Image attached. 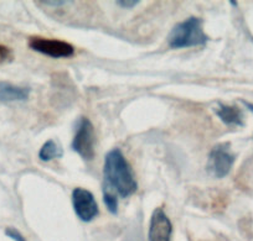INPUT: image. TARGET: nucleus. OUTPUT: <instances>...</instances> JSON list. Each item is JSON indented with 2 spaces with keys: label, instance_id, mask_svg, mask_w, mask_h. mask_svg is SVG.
<instances>
[{
  "label": "nucleus",
  "instance_id": "1",
  "mask_svg": "<svg viewBox=\"0 0 253 241\" xmlns=\"http://www.w3.org/2000/svg\"><path fill=\"white\" fill-rule=\"evenodd\" d=\"M103 173L106 187L116 191L122 198L137 192L138 182L134 172L119 148H113L106 155Z\"/></svg>",
  "mask_w": 253,
  "mask_h": 241
},
{
  "label": "nucleus",
  "instance_id": "2",
  "mask_svg": "<svg viewBox=\"0 0 253 241\" xmlns=\"http://www.w3.org/2000/svg\"><path fill=\"white\" fill-rule=\"evenodd\" d=\"M208 40V35L204 33L203 20L196 16H190L172 28L168 37V43L171 48H185L204 46Z\"/></svg>",
  "mask_w": 253,
  "mask_h": 241
},
{
  "label": "nucleus",
  "instance_id": "3",
  "mask_svg": "<svg viewBox=\"0 0 253 241\" xmlns=\"http://www.w3.org/2000/svg\"><path fill=\"white\" fill-rule=\"evenodd\" d=\"M94 145H96V136H94L93 124L88 118L81 116L79 119L76 134L72 140V150L79 153L84 161H91L94 157Z\"/></svg>",
  "mask_w": 253,
  "mask_h": 241
},
{
  "label": "nucleus",
  "instance_id": "4",
  "mask_svg": "<svg viewBox=\"0 0 253 241\" xmlns=\"http://www.w3.org/2000/svg\"><path fill=\"white\" fill-rule=\"evenodd\" d=\"M236 161L230 143H218L210 151L208 160V172L215 178H223L230 173Z\"/></svg>",
  "mask_w": 253,
  "mask_h": 241
},
{
  "label": "nucleus",
  "instance_id": "5",
  "mask_svg": "<svg viewBox=\"0 0 253 241\" xmlns=\"http://www.w3.org/2000/svg\"><path fill=\"white\" fill-rule=\"evenodd\" d=\"M29 46L31 50L52 58L71 57L75 53V47L66 41L45 38L40 36H31L29 38Z\"/></svg>",
  "mask_w": 253,
  "mask_h": 241
},
{
  "label": "nucleus",
  "instance_id": "6",
  "mask_svg": "<svg viewBox=\"0 0 253 241\" xmlns=\"http://www.w3.org/2000/svg\"><path fill=\"white\" fill-rule=\"evenodd\" d=\"M72 204L76 215L84 223L92 221L99 213L98 204L93 194L81 187L75 188L72 192Z\"/></svg>",
  "mask_w": 253,
  "mask_h": 241
},
{
  "label": "nucleus",
  "instance_id": "7",
  "mask_svg": "<svg viewBox=\"0 0 253 241\" xmlns=\"http://www.w3.org/2000/svg\"><path fill=\"white\" fill-rule=\"evenodd\" d=\"M171 233L172 224L167 213L162 208H157L150 219L148 239L149 241H171Z\"/></svg>",
  "mask_w": 253,
  "mask_h": 241
},
{
  "label": "nucleus",
  "instance_id": "8",
  "mask_svg": "<svg viewBox=\"0 0 253 241\" xmlns=\"http://www.w3.org/2000/svg\"><path fill=\"white\" fill-rule=\"evenodd\" d=\"M30 96L29 87H20L9 82H0V102H24Z\"/></svg>",
  "mask_w": 253,
  "mask_h": 241
},
{
  "label": "nucleus",
  "instance_id": "9",
  "mask_svg": "<svg viewBox=\"0 0 253 241\" xmlns=\"http://www.w3.org/2000/svg\"><path fill=\"white\" fill-rule=\"evenodd\" d=\"M216 115L228 126H243V113L238 106L218 104L216 109Z\"/></svg>",
  "mask_w": 253,
  "mask_h": 241
},
{
  "label": "nucleus",
  "instance_id": "10",
  "mask_svg": "<svg viewBox=\"0 0 253 241\" xmlns=\"http://www.w3.org/2000/svg\"><path fill=\"white\" fill-rule=\"evenodd\" d=\"M63 155V150L58 143H56L53 140L46 141L42 145V147L39 151V158L43 162L53 160V158L61 157Z\"/></svg>",
  "mask_w": 253,
  "mask_h": 241
},
{
  "label": "nucleus",
  "instance_id": "11",
  "mask_svg": "<svg viewBox=\"0 0 253 241\" xmlns=\"http://www.w3.org/2000/svg\"><path fill=\"white\" fill-rule=\"evenodd\" d=\"M103 202L106 204L107 209L109 210V213L114 214V215L118 213V199L107 188L103 189Z\"/></svg>",
  "mask_w": 253,
  "mask_h": 241
},
{
  "label": "nucleus",
  "instance_id": "12",
  "mask_svg": "<svg viewBox=\"0 0 253 241\" xmlns=\"http://www.w3.org/2000/svg\"><path fill=\"white\" fill-rule=\"evenodd\" d=\"M11 60H13V52H11L10 48L4 45H0V65L10 62Z\"/></svg>",
  "mask_w": 253,
  "mask_h": 241
},
{
  "label": "nucleus",
  "instance_id": "13",
  "mask_svg": "<svg viewBox=\"0 0 253 241\" xmlns=\"http://www.w3.org/2000/svg\"><path fill=\"white\" fill-rule=\"evenodd\" d=\"M5 234H6V236H9L10 239H13L14 241H26V239L24 238L23 234L14 228H6Z\"/></svg>",
  "mask_w": 253,
  "mask_h": 241
},
{
  "label": "nucleus",
  "instance_id": "14",
  "mask_svg": "<svg viewBox=\"0 0 253 241\" xmlns=\"http://www.w3.org/2000/svg\"><path fill=\"white\" fill-rule=\"evenodd\" d=\"M139 3V0H118V1H116L117 5H119L123 9H132L133 6L138 5Z\"/></svg>",
  "mask_w": 253,
  "mask_h": 241
},
{
  "label": "nucleus",
  "instance_id": "15",
  "mask_svg": "<svg viewBox=\"0 0 253 241\" xmlns=\"http://www.w3.org/2000/svg\"><path fill=\"white\" fill-rule=\"evenodd\" d=\"M242 103L245 104V106L248 109V110H251L253 113V104L252 103H250V102H246V101H242Z\"/></svg>",
  "mask_w": 253,
  "mask_h": 241
}]
</instances>
